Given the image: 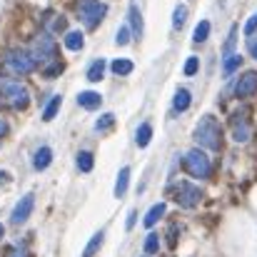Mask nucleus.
Wrapping results in <instances>:
<instances>
[{"label":"nucleus","instance_id":"1","mask_svg":"<svg viewBox=\"0 0 257 257\" xmlns=\"http://www.w3.org/2000/svg\"><path fill=\"white\" fill-rule=\"evenodd\" d=\"M192 138H195V143H197L200 148L220 150V145H222V130H220V122L215 120V115H205V117L197 122Z\"/></svg>","mask_w":257,"mask_h":257},{"label":"nucleus","instance_id":"2","mask_svg":"<svg viewBox=\"0 0 257 257\" xmlns=\"http://www.w3.org/2000/svg\"><path fill=\"white\" fill-rule=\"evenodd\" d=\"M105 13H107V5L102 0H78V18L90 30L100 25V20L105 18Z\"/></svg>","mask_w":257,"mask_h":257},{"label":"nucleus","instance_id":"3","mask_svg":"<svg viewBox=\"0 0 257 257\" xmlns=\"http://www.w3.org/2000/svg\"><path fill=\"white\" fill-rule=\"evenodd\" d=\"M185 170H187V175H192L197 180H207L210 172H212V165H210V158L200 148H192L185 155Z\"/></svg>","mask_w":257,"mask_h":257},{"label":"nucleus","instance_id":"4","mask_svg":"<svg viewBox=\"0 0 257 257\" xmlns=\"http://www.w3.org/2000/svg\"><path fill=\"white\" fill-rule=\"evenodd\" d=\"M0 92L5 95L8 105L15 107V110H23V107L30 105V92H28V87L15 83V80H3V83H0Z\"/></svg>","mask_w":257,"mask_h":257},{"label":"nucleus","instance_id":"5","mask_svg":"<svg viewBox=\"0 0 257 257\" xmlns=\"http://www.w3.org/2000/svg\"><path fill=\"white\" fill-rule=\"evenodd\" d=\"M200 200H202V190H200L197 185H192V182H187V180H180V182L175 185V202H177L180 207L192 210V207L200 205Z\"/></svg>","mask_w":257,"mask_h":257},{"label":"nucleus","instance_id":"6","mask_svg":"<svg viewBox=\"0 0 257 257\" xmlns=\"http://www.w3.org/2000/svg\"><path fill=\"white\" fill-rule=\"evenodd\" d=\"M5 65H8V70L10 73H15V75H30L33 70H35V60H33V55L28 53V50H10L8 55H5Z\"/></svg>","mask_w":257,"mask_h":257},{"label":"nucleus","instance_id":"7","mask_svg":"<svg viewBox=\"0 0 257 257\" xmlns=\"http://www.w3.org/2000/svg\"><path fill=\"white\" fill-rule=\"evenodd\" d=\"M30 55H33L35 65H38V63H40V65H45V63H55V60H58V45H55L48 35H43V38H38V40L33 43Z\"/></svg>","mask_w":257,"mask_h":257},{"label":"nucleus","instance_id":"8","mask_svg":"<svg viewBox=\"0 0 257 257\" xmlns=\"http://www.w3.org/2000/svg\"><path fill=\"white\" fill-rule=\"evenodd\" d=\"M33 207H35V195H33V192L23 195V197L18 200V205L13 207V212H10V222H13V225H23V222L33 215Z\"/></svg>","mask_w":257,"mask_h":257},{"label":"nucleus","instance_id":"9","mask_svg":"<svg viewBox=\"0 0 257 257\" xmlns=\"http://www.w3.org/2000/svg\"><path fill=\"white\" fill-rule=\"evenodd\" d=\"M257 92V70H245L240 80L235 83V95L237 97H250Z\"/></svg>","mask_w":257,"mask_h":257},{"label":"nucleus","instance_id":"10","mask_svg":"<svg viewBox=\"0 0 257 257\" xmlns=\"http://www.w3.org/2000/svg\"><path fill=\"white\" fill-rule=\"evenodd\" d=\"M78 105H83L85 110H97V107L102 105V95L95 92V90H83V92L78 95Z\"/></svg>","mask_w":257,"mask_h":257},{"label":"nucleus","instance_id":"11","mask_svg":"<svg viewBox=\"0 0 257 257\" xmlns=\"http://www.w3.org/2000/svg\"><path fill=\"white\" fill-rule=\"evenodd\" d=\"M127 25L133 30V35H143V15L138 10V3H130V10H127Z\"/></svg>","mask_w":257,"mask_h":257},{"label":"nucleus","instance_id":"12","mask_svg":"<svg viewBox=\"0 0 257 257\" xmlns=\"http://www.w3.org/2000/svg\"><path fill=\"white\" fill-rule=\"evenodd\" d=\"M165 210H168V205H165V202H155V205L148 210V215H145L143 225H145V227H155V225L160 222V217L165 215Z\"/></svg>","mask_w":257,"mask_h":257},{"label":"nucleus","instance_id":"13","mask_svg":"<svg viewBox=\"0 0 257 257\" xmlns=\"http://www.w3.org/2000/svg\"><path fill=\"white\" fill-rule=\"evenodd\" d=\"M153 140V125L150 122H140V127L135 130V145L138 148H148Z\"/></svg>","mask_w":257,"mask_h":257},{"label":"nucleus","instance_id":"14","mask_svg":"<svg viewBox=\"0 0 257 257\" xmlns=\"http://www.w3.org/2000/svg\"><path fill=\"white\" fill-rule=\"evenodd\" d=\"M50 163H53V150H50L48 145H43V148L35 153V158H33V168H35V170H45Z\"/></svg>","mask_w":257,"mask_h":257},{"label":"nucleus","instance_id":"15","mask_svg":"<svg viewBox=\"0 0 257 257\" xmlns=\"http://www.w3.org/2000/svg\"><path fill=\"white\" fill-rule=\"evenodd\" d=\"M190 100H192V95H190V90H185V87H180V90L175 92V100H172V107H175L177 112H185V110L190 107Z\"/></svg>","mask_w":257,"mask_h":257},{"label":"nucleus","instance_id":"16","mask_svg":"<svg viewBox=\"0 0 257 257\" xmlns=\"http://www.w3.org/2000/svg\"><path fill=\"white\" fill-rule=\"evenodd\" d=\"M127 185H130V168H122L115 180V197H122L127 192Z\"/></svg>","mask_w":257,"mask_h":257},{"label":"nucleus","instance_id":"17","mask_svg":"<svg viewBox=\"0 0 257 257\" xmlns=\"http://www.w3.org/2000/svg\"><path fill=\"white\" fill-rule=\"evenodd\" d=\"M232 138H235V143H247L250 140V125H247V120H235Z\"/></svg>","mask_w":257,"mask_h":257},{"label":"nucleus","instance_id":"18","mask_svg":"<svg viewBox=\"0 0 257 257\" xmlns=\"http://www.w3.org/2000/svg\"><path fill=\"white\" fill-rule=\"evenodd\" d=\"M83 43H85V35H83L80 30H70V33H65V48H68V50H80Z\"/></svg>","mask_w":257,"mask_h":257},{"label":"nucleus","instance_id":"19","mask_svg":"<svg viewBox=\"0 0 257 257\" xmlns=\"http://www.w3.org/2000/svg\"><path fill=\"white\" fill-rule=\"evenodd\" d=\"M105 60H92L90 63V68H87V80L90 83H97V80H102V75H105Z\"/></svg>","mask_w":257,"mask_h":257},{"label":"nucleus","instance_id":"20","mask_svg":"<svg viewBox=\"0 0 257 257\" xmlns=\"http://www.w3.org/2000/svg\"><path fill=\"white\" fill-rule=\"evenodd\" d=\"M102 240H105V232L100 230V232H95L92 237H90V242L85 245V250H83V257H92L100 247H102Z\"/></svg>","mask_w":257,"mask_h":257},{"label":"nucleus","instance_id":"21","mask_svg":"<svg viewBox=\"0 0 257 257\" xmlns=\"http://www.w3.org/2000/svg\"><path fill=\"white\" fill-rule=\"evenodd\" d=\"M133 60H127V58H117V60H112V65H110V70L115 73V75H130L133 73Z\"/></svg>","mask_w":257,"mask_h":257},{"label":"nucleus","instance_id":"22","mask_svg":"<svg viewBox=\"0 0 257 257\" xmlns=\"http://www.w3.org/2000/svg\"><path fill=\"white\" fill-rule=\"evenodd\" d=\"M187 13H190V10H187V5H182V3L175 8V13H172V28H175V30H182V28H185Z\"/></svg>","mask_w":257,"mask_h":257},{"label":"nucleus","instance_id":"23","mask_svg":"<svg viewBox=\"0 0 257 257\" xmlns=\"http://www.w3.org/2000/svg\"><path fill=\"white\" fill-rule=\"evenodd\" d=\"M60 105H63V97L60 95H55V97H50V102H48V107L43 110V120L45 122H50L55 115H58V110H60Z\"/></svg>","mask_w":257,"mask_h":257},{"label":"nucleus","instance_id":"24","mask_svg":"<svg viewBox=\"0 0 257 257\" xmlns=\"http://www.w3.org/2000/svg\"><path fill=\"white\" fill-rule=\"evenodd\" d=\"M207 38H210V20H200L197 28H195V33H192V40L200 45V43H205Z\"/></svg>","mask_w":257,"mask_h":257},{"label":"nucleus","instance_id":"25","mask_svg":"<svg viewBox=\"0 0 257 257\" xmlns=\"http://www.w3.org/2000/svg\"><path fill=\"white\" fill-rule=\"evenodd\" d=\"M92 165H95V158H92V153L80 150V153H78V170H80V172H90V170H92Z\"/></svg>","mask_w":257,"mask_h":257},{"label":"nucleus","instance_id":"26","mask_svg":"<svg viewBox=\"0 0 257 257\" xmlns=\"http://www.w3.org/2000/svg\"><path fill=\"white\" fill-rule=\"evenodd\" d=\"M240 65H242V55H230V58H225V63H222V73H225V75H232Z\"/></svg>","mask_w":257,"mask_h":257},{"label":"nucleus","instance_id":"27","mask_svg":"<svg viewBox=\"0 0 257 257\" xmlns=\"http://www.w3.org/2000/svg\"><path fill=\"white\" fill-rule=\"evenodd\" d=\"M112 122H115V115H112V112H105L102 117H97V122H95V133H107V130L112 127Z\"/></svg>","mask_w":257,"mask_h":257},{"label":"nucleus","instance_id":"28","mask_svg":"<svg viewBox=\"0 0 257 257\" xmlns=\"http://www.w3.org/2000/svg\"><path fill=\"white\" fill-rule=\"evenodd\" d=\"M145 252L148 255H155V252H160V235H155V232H150L148 237H145Z\"/></svg>","mask_w":257,"mask_h":257},{"label":"nucleus","instance_id":"29","mask_svg":"<svg viewBox=\"0 0 257 257\" xmlns=\"http://www.w3.org/2000/svg\"><path fill=\"white\" fill-rule=\"evenodd\" d=\"M130 35H133V30H130V25L125 23V25H120V30L115 33V43H117V45H127V43H130Z\"/></svg>","mask_w":257,"mask_h":257},{"label":"nucleus","instance_id":"30","mask_svg":"<svg viewBox=\"0 0 257 257\" xmlns=\"http://www.w3.org/2000/svg\"><path fill=\"white\" fill-rule=\"evenodd\" d=\"M235 38H237V25H232V28H230V35H227V43H225V58H230V55H232Z\"/></svg>","mask_w":257,"mask_h":257},{"label":"nucleus","instance_id":"31","mask_svg":"<svg viewBox=\"0 0 257 257\" xmlns=\"http://www.w3.org/2000/svg\"><path fill=\"white\" fill-rule=\"evenodd\" d=\"M5 257H28V247L18 242V245L8 247V252H5Z\"/></svg>","mask_w":257,"mask_h":257},{"label":"nucleus","instance_id":"32","mask_svg":"<svg viewBox=\"0 0 257 257\" xmlns=\"http://www.w3.org/2000/svg\"><path fill=\"white\" fill-rule=\"evenodd\" d=\"M197 68H200V60L197 58H187L185 60V75H195Z\"/></svg>","mask_w":257,"mask_h":257},{"label":"nucleus","instance_id":"33","mask_svg":"<svg viewBox=\"0 0 257 257\" xmlns=\"http://www.w3.org/2000/svg\"><path fill=\"white\" fill-rule=\"evenodd\" d=\"M65 25H68V23H65V18L60 15V18H55V20H53V25H50V30H55V33L60 30V33H63V30H65Z\"/></svg>","mask_w":257,"mask_h":257},{"label":"nucleus","instance_id":"34","mask_svg":"<svg viewBox=\"0 0 257 257\" xmlns=\"http://www.w3.org/2000/svg\"><path fill=\"white\" fill-rule=\"evenodd\" d=\"M255 30H257V13L250 18V20H247V23H245V33H247V35H252Z\"/></svg>","mask_w":257,"mask_h":257},{"label":"nucleus","instance_id":"35","mask_svg":"<svg viewBox=\"0 0 257 257\" xmlns=\"http://www.w3.org/2000/svg\"><path fill=\"white\" fill-rule=\"evenodd\" d=\"M135 220H138V212L130 210V212H127V220H125V230H133V227H135Z\"/></svg>","mask_w":257,"mask_h":257},{"label":"nucleus","instance_id":"36","mask_svg":"<svg viewBox=\"0 0 257 257\" xmlns=\"http://www.w3.org/2000/svg\"><path fill=\"white\" fill-rule=\"evenodd\" d=\"M5 135H8V122L0 117V138H5Z\"/></svg>","mask_w":257,"mask_h":257},{"label":"nucleus","instance_id":"37","mask_svg":"<svg viewBox=\"0 0 257 257\" xmlns=\"http://www.w3.org/2000/svg\"><path fill=\"white\" fill-rule=\"evenodd\" d=\"M250 53H252V58L257 60V40H255V38L250 40Z\"/></svg>","mask_w":257,"mask_h":257},{"label":"nucleus","instance_id":"38","mask_svg":"<svg viewBox=\"0 0 257 257\" xmlns=\"http://www.w3.org/2000/svg\"><path fill=\"white\" fill-rule=\"evenodd\" d=\"M3 232H5V227H3V225H0V237H3Z\"/></svg>","mask_w":257,"mask_h":257}]
</instances>
